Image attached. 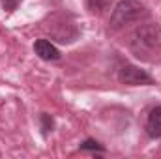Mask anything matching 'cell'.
I'll return each mask as SVG.
<instances>
[{
	"label": "cell",
	"mask_w": 161,
	"mask_h": 159,
	"mask_svg": "<svg viewBox=\"0 0 161 159\" xmlns=\"http://www.w3.org/2000/svg\"><path fill=\"white\" fill-rule=\"evenodd\" d=\"M34 51L41 60H58L60 58V51L47 40H36L34 43Z\"/></svg>",
	"instance_id": "obj_3"
},
{
	"label": "cell",
	"mask_w": 161,
	"mask_h": 159,
	"mask_svg": "<svg viewBox=\"0 0 161 159\" xmlns=\"http://www.w3.org/2000/svg\"><path fill=\"white\" fill-rule=\"evenodd\" d=\"M80 150H99V152H103V148H101L96 140H90V139L80 144Z\"/></svg>",
	"instance_id": "obj_6"
},
{
	"label": "cell",
	"mask_w": 161,
	"mask_h": 159,
	"mask_svg": "<svg viewBox=\"0 0 161 159\" xmlns=\"http://www.w3.org/2000/svg\"><path fill=\"white\" fill-rule=\"evenodd\" d=\"M120 80L129 86H141V84H154V79L137 66H124L120 69Z\"/></svg>",
	"instance_id": "obj_2"
},
{
	"label": "cell",
	"mask_w": 161,
	"mask_h": 159,
	"mask_svg": "<svg viewBox=\"0 0 161 159\" xmlns=\"http://www.w3.org/2000/svg\"><path fill=\"white\" fill-rule=\"evenodd\" d=\"M41 122H43V133H47L53 127V118H49L47 114H41Z\"/></svg>",
	"instance_id": "obj_7"
},
{
	"label": "cell",
	"mask_w": 161,
	"mask_h": 159,
	"mask_svg": "<svg viewBox=\"0 0 161 159\" xmlns=\"http://www.w3.org/2000/svg\"><path fill=\"white\" fill-rule=\"evenodd\" d=\"M142 17H146V9L139 0H122L116 4L114 11L111 15V28L120 30Z\"/></svg>",
	"instance_id": "obj_1"
},
{
	"label": "cell",
	"mask_w": 161,
	"mask_h": 159,
	"mask_svg": "<svg viewBox=\"0 0 161 159\" xmlns=\"http://www.w3.org/2000/svg\"><path fill=\"white\" fill-rule=\"evenodd\" d=\"M146 133L152 139L161 137V107H156V109L150 111L148 120H146Z\"/></svg>",
	"instance_id": "obj_4"
},
{
	"label": "cell",
	"mask_w": 161,
	"mask_h": 159,
	"mask_svg": "<svg viewBox=\"0 0 161 159\" xmlns=\"http://www.w3.org/2000/svg\"><path fill=\"white\" fill-rule=\"evenodd\" d=\"M21 2H23V0H2V8H4L6 11H9V13H11V11H15V9H17V6H19Z\"/></svg>",
	"instance_id": "obj_5"
}]
</instances>
